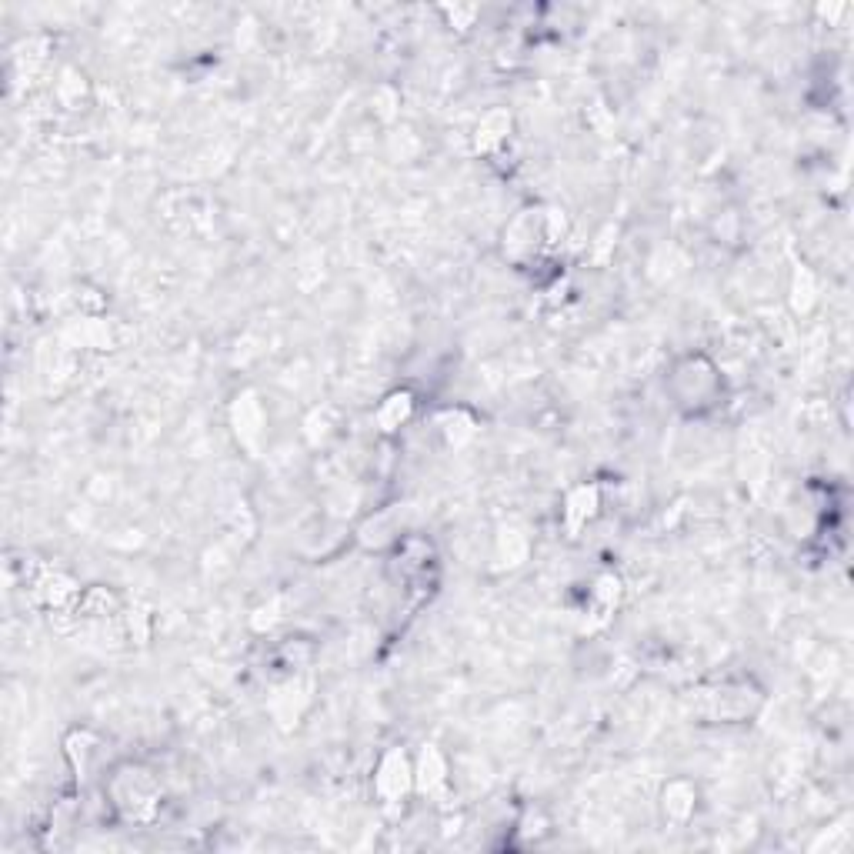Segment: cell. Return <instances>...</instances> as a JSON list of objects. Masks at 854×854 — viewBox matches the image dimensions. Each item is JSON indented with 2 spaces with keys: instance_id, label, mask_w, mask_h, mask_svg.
<instances>
[{
  "instance_id": "6da1fadb",
  "label": "cell",
  "mask_w": 854,
  "mask_h": 854,
  "mask_svg": "<svg viewBox=\"0 0 854 854\" xmlns=\"http://www.w3.org/2000/svg\"><path fill=\"white\" fill-rule=\"evenodd\" d=\"M668 387H671L674 404L691 417L714 411L724 397V377L718 371V364L704 354L681 357V361L671 367Z\"/></svg>"
},
{
  "instance_id": "7a4b0ae2",
  "label": "cell",
  "mask_w": 854,
  "mask_h": 854,
  "mask_svg": "<svg viewBox=\"0 0 854 854\" xmlns=\"http://www.w3.org/2000/svg\"><path fill=\"white\" fill-rule=\"evenodd\" d=\"M104 791H107L111 808L131 824L151 821L157 808H161V781L154 778L151 768L134 764V761L117 764V768L107 774Z\"/></svg>"
},
{
  "instance_id": "3957f363",
  "label": "cell",
  "mask_w": 854,
  "mask_h": 854,
  "mask_svg": "<svg viewBox=\"0 0 854 854\" xmlns=\"http://www.w3.org/2000/svg\"><path fill=\"white\" fill-rule=\"evenodd\" d=\"M564 237V217L551 207H531V211H521L511 221V227L504 231V254L511 261H531V257H541L548 247L561 244Z\"/></svg>"
},
{
  "instance_id": "277c9868",
  "label": "cell",
  "mask_w": 854,
  "mask_h": 854,
  "mask_svg": "<svg viewBox=\"0 0 854 854\" xmlns=\"http://www.w3.org/2000/svg\"><path fill=\"white\" fill-rule=\"evenodd\" d=\"M414 788V764L401 748H391L377 764L374 774V791L384 804H397L401 798H407Z\"/></svg>"
},
{
  "instance_id": "5b68a950",
  "label": "cell",
  "mask_w": 854,
  "mask_h": 854,
  "mask_svg": "<svg viewBox=\"0 0 854 854\" xmlns=\"http://www.w3.org/2000/svg\"><path fill=\"white\" fill-rule=\"evenodd\" d=\"M231 417H234V431H237V438H241V444L254 451L264 434V407L257 404L254 394H244V397H237Z\"/></svg>"
},
{
  "instance_id": "8992f818",
  "label": "cell",
  "mask_w": 854,
  "mask_h": 854,
  "mask_svg": "<svg viewBox=\"0 0 854 854\" xmlns=\"http://www.w3.org/2000/svg\"><path fill=\"white\" fill-rule=\"evenodd\" d=\"M598 508H601V494L594 484L574 488L568 494V501H564V524H568V531H581L598 514Z\"/></svg>"
},
{
  "instance_id": "52a82bcc",
  "label": "cell",
  "mask_w": 854,
  "mask_h": 854,
  "mask_svg": "<svg viewBox=\"0 0 854 854\" xmlns=\"http://www.w3.org/2000/svg\"><path fill=\"white\" fill-rule=\"evenodd\" d=\"M448 784V764H444L438 748H424L414 764V788L424 794H438Z\"/></svg>"
},
{
  "instance_id": "ba28073f",
  "label": "cell",
  "mask_w": 854,
  "mask_h": 854,
  "mask_svg": "<svg viewBox=\"0 0 854 854\" xmlns=\"http://www.w3.org/2000/svg\"><path fill=\"white\" fill-rule=\"evenodd\" d=\"M411 414H414V394L411 391H391L381 401V407H377L374 421L384 434H391L401 424L411 421Z\"/></svg>"
},
{
  "instance_id": "9c48e42d",
  "label": "cell",
  "mask_w": 854,
  "mask_h": 854,
  "mask_svg": "<svg viewBox=\"0 0 854 854\" xmlns=\"http://www.w3.org/2000/svg\"><path fill=\"white\" fill-rule=\"evenodd\" d=\"M511 137V114L508 111H491L481 117L478 124V151L484 154H494L498 147L508 144Z\"/></svg>"
},
{
  "instance_id": "30bf717a",
  "label": "cell",
  "mask_w": 854,
  "mask_h": 854,
  "mask_svg": "<svg viewBox=\"0 0 854 854\" xmlns=\"http://www.w3.org/2000/svg\"><path fill=\"white\" fill-rule=\"evenodd\" d=\"M618 601H621V578H618V574H611V571L601 574V578L594 581V588H591V614L598 621H604L608 614H614Z\"/></svg>"
},
{
  "instance_id": "8fae6325",
  "label": "cell",
  "mask_w": 854,
  "mask_h": 854,
  "mask_svg": "<svg viewBox=\"0 0 854 854\" xmlns=\"http://www.w3.org/2000/svg\"><path fill=\"white\" fill-rule=\"evenodd\" d=\"M698 798V791H694V784H688V781H671L668 788H664V814H668L671 821H684L688 818V814L694 811V801Z\"/></svg>"
},
{
  "instance_id": "7c38bea8",
  "label": "cell",
  "mask_w": 854,
  "mask_h": 854,
  "mask_svg": "<svg viewBox=\"0 0 854 854\" xmlns=\"http://www.w3.org/2000/svg\"><path fill=\"white\" fill-rule=\"evenodd\" d=\"M441 431L448 434L451 444H461V441H468L474 434V421L464 411H448L441 417Z\"/></svg>"
}]
</instances>
